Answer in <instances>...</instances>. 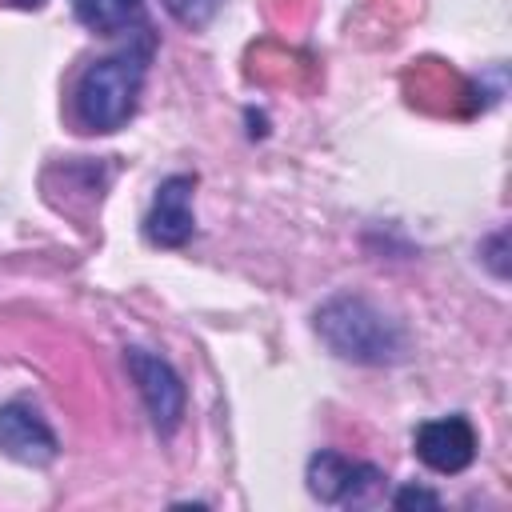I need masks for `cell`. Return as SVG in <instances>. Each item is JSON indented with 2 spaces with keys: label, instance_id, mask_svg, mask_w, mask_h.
I'll list each match as a JSON object with an SVG mask.
<instances>
[{
  "label": "cell",
  "instance_id": "cell-1",
  "mask_svg": "<svg viewBox=\"0 0 512 512\" xmlns=\"http://www.w3.org/2000/svg\"><path fill=\"white\" fill-rule=\"evenodd\" d=\"M152 32L144 28L136 40H128V48L92 60L72 88V116L84 132H116L132 120L140 88H144V72L152 60Z\"/></svg>",
  "mask_w": 512,
  "mask_h": 512
},
{
  "label": "cell",
  "instance_id": "cell-2",
  "mask_svg": "<svg viewBox=\"0 0 512 512\" xmlns=\"http://www.w3.org/2000/svg\"><path fill=\"white\" fill-rule=\"evenodd\" d=\"M320 340L352 364H396L408 352L404 328L364 296H332L316 312Z\"/></svg>",
  "mask_w": 512,
  "mask_h": 512
},
{
  "label": "cell",
  "instance_id": "cell-3",
  "mask_svg": "<svg viewBox=\"0 0 512 512\" xmlns=\"http://www.w3.org/2000/svg\"><path fill=\"white\" fill-rule=\"evenodd\" d=\"M308 492L320 504H336V508H364L384 492V472L376 464L352 460L344 452H316L308 460Z\"/></svg>",
  "mask_w": 512,
  "mask_h": 512
},
{
  "label": "cell",
  "instance_id": "cell-4",
  "mask_svg": "<svg viewBox=\"0 0 512 512\" xmlns=\"http://www.w3.org/2000/svg\"><path fill=\"white\" fill-rule=\"evenodd\" d=\"M124 364H128V372L136 380V392H140V400H144L156 432L160 436H172L180 428V420H184V384H180L176 368L164 356L144 352V348H128L124 352Z\"/></svg>",
  "mask_w": 512,
  "mask_h": 512
},
{
  "label": "cell",
  "instance_id": "cell-5",
  "mask_svg": "<svg viewBox=\"0 0 512 512\" xmlns=\"http://www.w3.org/2000/svg\"><path fill=\"white\" fill-rule=\"evenodd\" d=\"M0 452L16 464H32V468H44L56 460V452H60L56 432L48 428V420L40 416V408L32 400L0 404Z\"/></svg>",
  "mask_w": 512,
  "mask_h": 512
},
{
  "label": "cell",
  "instance_id": "cell-6",
  "mask_svg": "<svg viewBox=\"0 0 512 512\" xmlns=\"http://www.w3.org/2000/svg\"><path fill=\"white\" fill-rule=\"evenodd\" d=\"M192 188H196V176H188V172H176V176L160 180V188L152 196V208L144 216V240L148 244H156V248H180V244L192 240V232H196Z\"/></svg>",
  "mask_w": 512,
  "mask_h": 512
},
{
  "label": "cell",
  "instance_id": "cell-7",
  "mask_svg": "<svg viewBox=\"0 0 512 512\" xmlns=\"http://www.w3.org/2000/svg\"><path fill=\"white\" fill-rule=\"evenodd\" d=\"M416 456L440 472V476H456L476 460V428L468 416H440V420H424L412 436Z\"/></svg>",
  "mask_w": 512,
  "mask_h": 512
},
{
  "label": "cell",
  "instance_id": "cell-8",
  "mask_svg": "<svg viewBox=\"0 0 512 512\" xmlns=\"http://www.w3.org/2000/svg\"><path fill=\"white\" fill-rule=\"evenodd\" d=\"M72 12L84 28L100 36H120V32H144V0H72Z\"/></svg>",
  "mask_w": 512,
  "mask_h": 512
},
{
  "label": "cell",
  "instance_id": "cell-9",
  "mask_svg": "<svg viewBox=\"0 0 512 512\" xmlns=\"http://www.w3.org/2000/svg\"><path fill=\"white\" fill-rule=\"evenodd\" d=\"M164 4V12L176 20V24H184V28H208L212 24V16L224 8V0H160Z\"/></svg>",
  "mask_w": 512,
  "mask_h": 512
},
{
  "label": "cell",
  "instance_id": "cell-10",
  "mask_svg": "<svg viewBox=\"0 0 512 512\" xmlns=\"http://www.w3.org/2000/svg\"><path fill=\"white\" fill-rule=\"evenodd\" d=\"M392 504H396V508H412V504H420V508H440V496H436V492H424V488H400V492L392 496Z\"/></svg>",
  "mask_w": 512,
  "mask_h": 512
},
{
  "label": "cell",
  "instance_id": "cell-11",
  "mask_svg": "<svg viewBox=\"0 0 512 512\" xmlns=\"http://www.w3.org/2000/svg\"><path fill=\"white\" fill-rule=\"evenodd\" d=\"M12 4H20V8H40L44 0H12Z\"/></svg>",
  "mask_w": 512,
  "mask_h": 512
}]
</instances>
